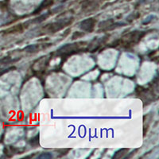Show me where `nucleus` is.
I'll return each mask as SVG.
<instances>
[{
	"label": "nucleus",
	"mask_w": 159,
	"mask_h": 159,
	"mask_svg": "<svg viewBox=\"0 0 159 159\" xmlns=\"http://www.w3.org/2000/svg\"><path fill=\"white\" fill-rule=\"evenodd\" d=\"M73 21V18H62L59 19L58 21H56L54 22H52L50 25H47L45 26V30L48 33H56L59 31L60 29H64L66 26H69Z\"/></svg>",
	"instance_id": "1"
},
{
	"label": "nucleus",
	"mask_w": 159,
	"mask_h": 159,
	"mask_svg": "<svg viewBox=\"0 0 159 159\" xmlns=\"http://www.w3.org/2000/svg\"><path fill=\"white\" fill-rule=\"evenodd\" d=\"M49 14H43V15L40 16V17H38V18H37L35 20H34V22H42L45 21L46 18L49 17Z\"/></svg>",
	"instance_id": "5"
},
{
	"label": "nucleus",
	"mask_w": 159,
	"mask_h": 159,
	"mask_svg": "<svg viewBox=\"0 0 159 159\" xmlns=\"http://www.w3.org/2000/svg\"><path fill=\"white\" fill-rule=\"evenodd\" d=\"M82 36H83V33H81V32H76V33H75V34L73 35L72 39H76V38H78V37Z\"/></svg>",
	"instance_id": "7"
},
{
	"label": "nucleus",
	"mask_w": 159,
	"mask_h": 159,
	"mask_svg": "<svg viewBox=\"0 0 159 159\" xmlns=\"http://www.w3.org/2000/svg\"><path fill=\"white\" fill-rule=\"evenodd\" d=\"M96 23V21L94 18H87L85 20L81 22L80 24V28L83 31L87 32V33H91L95 29Z\"/></svg>",
	"instance_id": "2"
},
{
	"label": "nucleus",
	"mask_w": 159,
	"mask_h": 159,
	"mask_svg": "<svg viewBox=\"0 0 159 159\" xmlns=\"http://www.w3.org/2000/svg\"><path fill=\"white\" fill-rule=\"evenodd\" d=\"M38 49L37 47V45H30V46H28V47L26 48V50L27 52H34V51H36Z\"/></svg>",
	"instance_id": "6"
},
{
	"label": "nucleus",
	"mask_w": 159,
	"mask_h": 159,
	"mask_svg": "<svg viewBox=\"0 0 159 159\" xmlns=\"http://www.w3.org/2000/svg\"><path fill=\"white\" fill-rule=\"evenodd\" d=\"M53 3V0H44L43 3L41 4V6H39V8H37V10L35 11V13L37 12H39V11H42V10H44L45 8H47L49 6L52 5Z\"/></svg>",
	"instance_id": "3"
},
{
	"label": "nucleus",
	"mask_w": 159,
	"mask_h": 159,
	"mask_svg": "<svg viewBox=\"0 0 159 159\" xmlns=\"http://www.w3.org/2000/svg\"><path fill=\"white\" fill-rule=\"evenodd\" d=\"M126 151H128L127 149H122V150H120L119 151H118L117 153H116V154H115V156H114V158H123V157H124V155L127 154V153H125Z\"/></svg>",
	"instance_id": "4"
}]
</instances>
